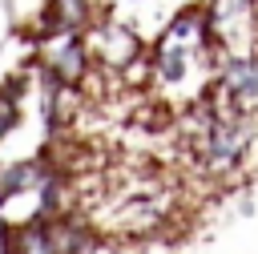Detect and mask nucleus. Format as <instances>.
Returning <instances> with one entry per match:
<instances>
[{
    "mask_svg": "<svg viewBox=\"0 0 258 254\" xmlns=\"http://www.w3.org/2000/svg\"><path fill=\"white\" fill-rule=\"evenodd\" d=\"M206 101L222 109L258 113V48L254 52H226L214 65V81L206 89Z\"/></svg>",
    "mask_w": 258,
    "mask_h": 254,
    "instance_id": "nucleus-1",
    "label": "nucleus"
},
{
    "mask_svg": "<svg viewBox=\"0 0 258 254\" xmlns=\"http://www.w3.org/2000/svg\"><path fill=\"white\" fill-rule=\"evenodd\" d=\"M206 20L222 56L258 48V0H206Z\"/></svg>",
    "mask_w": 258,
    "mask_h": 254,
    "instance_id": "nucleus-2",
    "label": "nucleus"
},
{
    "mask_svg": "<svg viewBox=\"0 0 258 254\" xmlns=\"http://www.w3.org/2000/svg\"><path fill=\"white\" fill-rule=\"evenodd\" d=\"M93 48L85 32H56V36H36V69L52 73L56 81L81 89L93 77Z\"/></svg>",
    "mask_w": 258,
    "mask_h": 254,
    "instance_id": "nucleus-3",
    "label": "nucleus"
},
{
    "mask_svg": "<svg viewBox=\"0 0 258 254\" xmlns=\"http://www.w3.org/2000/svg\"><path fill=\"white\" fill-rule=\"evenodd\" d=\"M85 36H89L93 60H97L101 69H109V73H125V77H129V69H133V65H145V60H149V52H145V44H141L137 28H133V24H125V20L101 16Z\"/></svg>",
    "mask_w": 258,
    "mask_h": 254,
    "instance_id": "nucleus-4",
    "label": "nucleus"
},
{
    "mask_svg": "<svg viewBox=\"0 0 258 254\" xmlns=\"http://www.w3.org/2000/svg\"><path fill=\"white\" fill-rule=\"evenodd\" d=\"M101 20L97 0H44L36 16V36H56V32H89Z\"/></svg>",
    "mask_w": 258,
    "mask_h": 254,
    "instance_id": "nucleus-5",
    "label": "nucleus"
},
{
    "mask_svg": "<svg viewBox=\"0 0 258 254\" xmlns=\"http://www.w3.org/2000/svg\"><path fill=\"white\" fill-rule=\"evenodd\" d=\"M36 81H40V117H44V129H48L52 137H60V133L69 129L73 113H77L81 89H73V85H64V81H56V77H52V73H44V69H36Z\"/></svg>",
    "mask_w": 258,
    "mask_h": 254,
    "instance_id": "nucleus-6",
    "label": "nucleus"
},
{
    "mask_svg": "<svg viewBox=\"0 0 258 254\" xmlns=\"http://www.w3.org/2000/svg\"><path fill=\"white\" fill-rule=\"evenodd\" d=\"M48 169V149L36 157H20V161H0V206L16 202V198H32L36 185L44 181Z\"/></svg>",
    "mask_w": 258,
    "mask_h": 254,
    "instance_id": "nucleus-7",
    "label": "nucleus"
},
{
    "mask_svg": "<svg viewBox=\"0 0 258 254\" xmlns=\"http://www.w3.org/2000/svg\"><path fill=\"white\" fill-rule=\"evenodd\" d=\"M0 254H56V246L48 238V222L44 218L8 222L0 230Z\"/></svg>",
    "mask_w": 258,
    "mask_h": 254,
    "instance_id": "nucleus-8",
    "label": "nucleus"
},
{
    "mask_svg": "<svg viewBox=\"0 0 258 254\" xmlns=\"http://www.w3.org/2000/svg\"><path fill=\"white\" fill-rule=\"evenodd\" d=\"M20 89H24V81L0 85V141L20 125Z\"/></svg>",
    "mask_w": 258,
    "mask_h": 254,
    "instance_id": "nucleus-9",
    "label": "nucleus"
},
{
    "mask_svg": "<svg viewBox=\"0 0 258 254\" xmlns=\"http://www.w3.org/2000/svg\"><path fill=\"white\" fill-rule=\"evenodd\" d=\"M117 4H141V0H117Z\"/></svg>",
    "mask_w": 258,
    "mask_h": 254,
    "instance_id": "nucleus-10",
    "label": "nucleus"
}]
</instances>
